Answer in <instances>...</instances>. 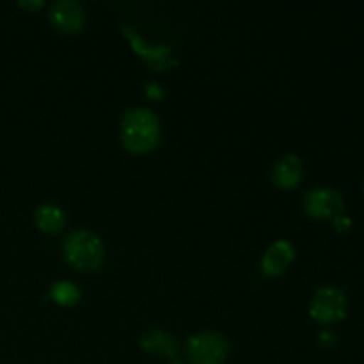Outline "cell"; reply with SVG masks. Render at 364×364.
Returning a JSON list of instances; mask_svg holds the SVG:
<instances>
[{"mask_svg": "<svg viewBox=\"0 0 364 364\" xmlns=\"http://www.w3.org/2000/svg\"><path fill=\"white\" fill-rule=\"evenodd\" d=\"M123 142L130 151H148L159 142L160 123L153 110L146 107H135L124 112L121 124Z\"/></svg>", "mask_w": 364, "mask_h": 364, "instance_id": "obj_1", "label": "cell"}, {"mask_svg": "<svg viewBox=\"0 0 364 364\" xmlns=\"http://www.w3.org/2000/svg\"><path fill=\"white\" fill-rule=\"evenodd\" d=\"M64 256L71 267L78 270H95L102 265L105 247L98 235L77 230L64 240Z\"/></svg>", "mask_w": 364, "mask_h": 364, "instance_id": "obj_2", "label": "cell"}, {"mask_svg": "<svg viewBox=\"0 0 364 364\" xmlns=\"http://www.w3.org/2000/svg\"><path fill=\"white\" fill-rule=\"evenodd\" d=\"M228 352L226 338L213 331H201L188 338L187 354L196 364H220L228 358Z\"/></svg>", "mask_w": 364, "mask_h": 364, "instance_id": "obj_3", "label": "cell"}, {"mask_svg": "<svg viewBox=\"0 0 364 364\" xmlns=\"http://www.w3.org/2000/svg\"><path fill=\"white\" fill-rule=\"evenodd\" d=\"M309 313L315 320L322 323H333L341 320L347 313V297L336 287L320 288L313 297Z\"/></svg>", "mask_w": 364, "mask_h": 364, "instance_id": "obj_4", "label": "cell"}, {"mask_svg": "<svg viewBox=\"0 0 364 364\" xmlns=\"http://www.w3.org/2000/svg\"><path fill=\"white\" fill-rule=\"evenodd\" d=\"M304 205L309 215L318 217V219L341 215L345 208L343 198L340 196V192L327 187H316L309 191L308 196H306Z\"/></svg>", "mask_w": 364, "mask_h": 364, "instance_id": "obj_5", "label": "cell"}, {"mask_svg": "<svg viewBox=\"0 0 364 364\" xmlns=\"http://www.w3.org/2000/svg\"><path fill=\"white\" fill-rule=\"evenodd\" d=\"M50 20L64 32H75L84 23V9L77 0H57L50 9Z\"/></svg>", "mask_w": 364, "mask_h": 364, "instance_id": "obj_6", "label": "cell"}, {"mask_svg": "<svg viewBox=\"0 0 364 364\" xmlns=\"http://www.w3.org/2000/svg\"><path fill=\"white\" fill-rule=\"evenodd\" d=\"M295 256L294 245L288 240H277L267 249V252L263 255L262 267L263 272L269 274V276H276V274L283 272L288 265L291 263Z\"/></svg>", "mask_w": 364, "mask_h": 364, "instance_id": "obj_7", "label": "cell"}, {"mask_svg": "<svg viewBox=\"0 0 364 364\" xmlns=\"http://www.w3.org/2000/svg\"><path fill=\"white\" fill-rule=\"evenodd\" d=\"M302 173H304V169H302L301 159L294 153H288V155L281 156L274 166L272 180L277 187L291 188L301 181Z\"/></svg>", "mask_w": 364, "mask_h": 364, "instance_id": "obj_8", "label": "cell"}, {"mask_svg": "<svg viewBox=\"0 0 364 364\" xmlns=\"http://www.w3.org/2000/svg\"><path fill=\"white\" fill-rule=\"evenodd\" d=\"M141 345L146 352L159 358H173L176 354V340L164 329H148L141 336Z\"/></svg>", "mask_w": 364, "mask_h": 364, "instance_id": "obj_9", "label": "cell"}, {"mask_svg": "<svg viewBox=\"0 0 364 364\" xmlns=\"http://www.w3.org/2000/svg\"><path fill=\"white\" fill-rule=\"evenodd\" d=\"M34 217L36 224L43 231H48V233H57L64 226V223H66V217H64L63 210L57 205H52V203H45V205L38 206Z\"/></svg>", "mask_w": 364, "mask_h": 364, "instance_id": "obj_10", "label": "cell"}, {"mask_svg": "<svg viewBox=\"0 0 364 364\" xmlns=\"http://www.w3.org/2000/svg\"><path fill=\"white\" fill-rule=\"evenodd\" d=\"M52 295L57 302H60V304L71 306L78 301L80 291H78V288L75 287L73 283H70V281H59V283L53 284Z\"/></svg>", "mask_w": 364, "mask_h": 364, "instance_id": "obj_11", "label": "cell"}, {"mask_svg": "<svg viewBox=\"0 0 364 364\" xmlns=\"http://www.w3.org/2000/svg\"><path fill=\"white\" fill-rule=\"evenodd\" d=\"M352 226V220L345 215H338L334 217V228L338 231H348V228Z\"/></svg>", "mask_w": 364, "mask_h": 364, "instance_id": "obj_12", "label": "cell"}, {"mask_svg": "<svg viewBox=\"0 0 364 364\" xmlns=\"http://www.w3.org/2000/svg\"><path fill=\"white\" fill-rule=\"evenodd\" d=\"M320 340H322L323 345L331 347V345H334V341H336V336H334L333 333H329V331H322V333H320Z\"/></svg>", "mask_w": 364, "mask_h": 364, "instance_id": "obj_13", "label": "cell"}, {"mask_svg": "<svg viewBox=\"0 0 364 364\" xmlns=\"http://www.w3.org/2000/svg\"><path fill=\"white\" fill-rule=\"evenodd\" d=\"M23 7H41V0H34V2H20Z\"/></svg>", "mask_w": 364, "mask_h": 364, "instance_id": "obj_14", "label": "cell"}, {"mask_svg": "<svg viewBox=\"0 0 364 364\" xmlns=\"http://www.w3.org/2000/svg\"><path fill=\"white\" fill-rule=\"evenodd\" d=\"M173 364H183V363H173Z\"/></svg>", "mask_w": 364, "mask_h": 364, "instance_id": "obj_15", "label": "cell"}]
</instances>
